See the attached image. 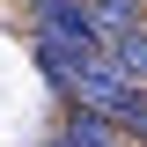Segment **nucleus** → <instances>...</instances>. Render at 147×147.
<instances>
[{"label": "nucleus", "instance_id": "f257e3e1", "mask_svg": "<svg viewBox=\"0 0 147 147\" xmlns=\"http://www.w3.org/2000/svg\"><path fill=\"white\" fill-rule=\"evenodd\" d=\"M37 37H52V44H96L88 0H37Z\"/></svg>", "mask_w": 147, "mask_h": 147}, {"label": "nucleus", "instance_id": "f03ea898", "mask_svg": "<svg viewBox=\"0 0 147 147\" xmlns=\"http://www.w3.org/2000/svg\"><path fill=\"white\" fill-rule=\"evenodd\" d=\"M88 22H96V44L140 30V0H88Z\"/></svg>", "mask_w": 147, "mask_h": 147}, {"label": "nucleus", "instance_id": "20e7f679", "mask_svg": "<svg viewBox=\"0 0 147 147\" xmlns=\"http://www.w3.org/2000/svg\"><path fill=\"white\" fill-rule=\"evenodd\" d=\"M66 147H118V125L96 118V110H74L66 118Z\"/></svg>", "mask_w": 147, "mask_h": 147}, {"label": "nucleus", "instance_id": "39448f33", "mask_svg": "<svg viewBox=\"0 0 147 147\" xmlns=\"http://www.w3.org/2000/svg\"><path fill=\"white\" fill-rule=\"evenodd\" d=\"M44 147H66V140H44Z\"/></svg>", "mask_w": 147, "mask_h": 147}, {"label": "nucleus", "instance_id": "7ed1b4c3", "mask_svg": "<svg viewBox=\"0 0 147 147\" xmlns=\"http://www.w3.org/2000/svg\"><path fill=\"white\" fill-rule=\"evenodd\" d=\"M103 52H110V66L125 74V81H147V22H140V30H125V37H110Z\"/></svg>", "mask_w": 147, "mask_h": 147}]
</instances>
